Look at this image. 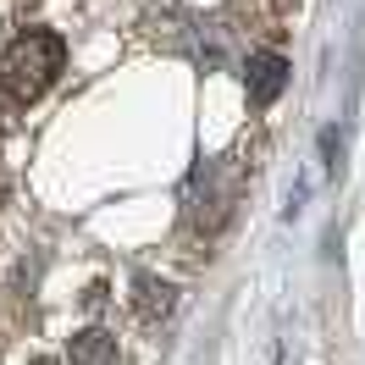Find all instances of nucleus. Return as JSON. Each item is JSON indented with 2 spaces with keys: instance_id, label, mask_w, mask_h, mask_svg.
<instances>
[{
  "instance_id": "20e7f679",
  "label": "nucleus",
  "mask_w": 365,
  "mask_h": 365,
  "mask_svg": "<svg viewBox=\"0 0 365 365\" xmlns=\"http://www.w3.org/2000/svg\"><path fill=\"white\" fill-rule=\"evenodd\" d=\"M67 360L72 365H111L116 360V338L106 332V327H83V332H72Z\"/></svg>"
},
{
  "instance_id": "f03ea898",
  "label": "nucleus",
  "mask_w": 365,
  "mask_h": 365,
  "mask_svg": "<svg viewBox=\"0 0 365 365\" xmlns=\"http://www.w3.org/2000/svg\"><path fill=\"white\" fill-rule=\"evenodd\" d=\"M244 89H250V106H272L277 94L288 89V61L277 56V50H255L250 67H244Z\"/></svg>"
},
{
  "instance_id": "7ed1b4c3",
  "label": "nucleus",
  "mask_w": 365,
  "mask_h": 365,
  "mask_svg": "<svg viewBox=\"0 0 365 365\" xmlns=\"http://www.w3.org/2000/svg\"><path fill=\"white\" fill-rule=\"evenodd\" d=\"M172 304H178V294H172V282L155 272H138L133 277V310L138 321H160V316H172Z\"/></svg>"
},
{
  "instance_id": "423d86ee",
  "label": "nucleus",
  "mask_w": 365,
  "mask_h": 365,
  "mask_svg": "<svg viewBox=\"0 0 365 365\" xmlns=\"http://www.w3.org/2000/svg\"><path fill=\"white\" fill-rule=\"evenodd\" d=\"M282 6H288V0H282Z\"/></svg>"
},
{
  "instance_id": "f257e3e1",
  "label": "nucleus",
  "mask_w": 365,
  "mask_h": 365,
  "mask_svg": "<svg viewBox=\"0 0 365 365\" xmlns=\"http://www.w3.org/2000/svg\"><path fill=\"white\" fill-rule=\"evenodd\" d=\"M61 67H67V45L50 28H23L6 45V56H0V83L17 94V100H39L61 78Z\"/></svg>"
},
{
  "instance_id": "39448f33",
  "label": "nucleus",
  "mask_w": 365,
  "mask_h": 365,
  "mask_svg": "<svg viewBox=\"0 0 365 365\" xmlns=\"http://www.w3.org/2000/svg\"><path fill=\"white\" fill-rule=\"evenodd\" d=\"M0 128H6V100H0Z\"/></svg>"
}]
</instances>
